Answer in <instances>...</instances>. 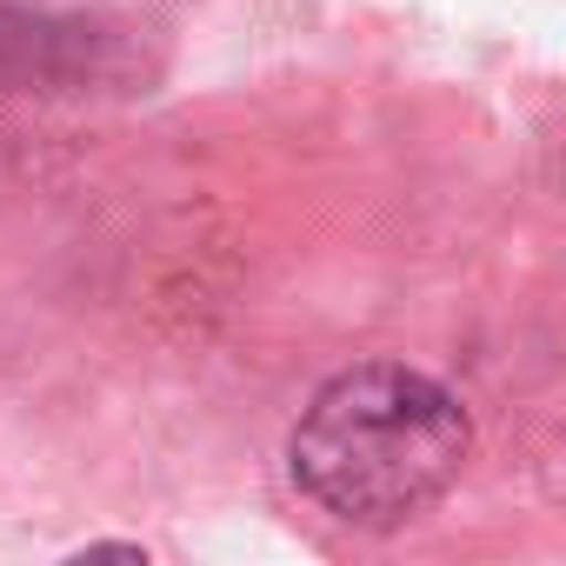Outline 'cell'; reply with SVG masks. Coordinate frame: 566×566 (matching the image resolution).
Masks as SVG:
<instances>
[{"mask_svg": "<svg viewBox=\"0 0 566 566\" xmlns=\"http://www.w3.org/2000/svg\"><path fill=\"white\" fill-rule=\"evenodd\" d=\"M467 407L407 360H360L334 374L287 433V480L307 506L354 533L420 520L467 467Z\"/></svg>", "mask_w": 566, "mask_h": 566, "instance_id": "obj_1", "label": "cell"}]
</instances>
